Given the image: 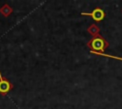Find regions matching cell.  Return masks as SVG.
<instances>
[{"label": "cell", "mask_w": 122, "mask_h": 109, "mask_svg": "<svg viewBox=\"0 0 122 109\" xmlns=\"http://www.w3.org/2000/svg\"><path fill=\"white\" fill-rule=\"evenodd\" d=\"M88 31H89L92 35L95 36V35L98 34V32H99V28L97 27V26H95V25H92V26L88 28Z\"/></svg>", "instance_id": "obj_5"}, {"label": "cell", "mask_w": 122, "mask_h": 109, "mask_svg": "<svg viewBox=\"0 0 122 109\" xmlns=\"http://www.w3.org/2000/svg\"><path fill=\"white\" fill-rule=\"evenodd\" d=\"M12 88H13V84L7 78H5L0 72V94L2 96H6Z\"/></svg>", "instance_id": "obj_2"}, {"label": "cell", "mask_w": 122, "mask_h": 109, "mask_svg": "<svg viewBox=\"0 0 122 109\" xmlns=\"http://www.w3.org/2000/svg\"><path fill=\"white\" fill-rule=\"evenodd\" d=\"M81 15H85V16H92V18L96 21H102L105 17V12L103 11V9H101L100 8H95L92 12H81Z\"/></svg>", "instance_id": "obj_3"}, {"label": "cell", "mask_w": 122, "mask_h": 109, "mask_svg": "<svg viewBox=\"0 0 122 109\" xmlns=\"http://www.w3.org/2000/svg\"><path fill=\"white\" fill-rule=\"evenodd\" d=\"M108 45L109 43L99 34L93 36L87 43V46L91 49V53H103Z\"/></svg>", "instance_id": "obj_1"}, {"label": "cell", "mask_w": 122, "mask_h": 109, "mask_svg": "<svg viewBox=\"0 0 122 109\" xmlns=\"http://www.w3.org/2000/svg\"><path fill=\"white\" fill-rule=\"evenodd\" d=\"M12 12V8L9 5V4H4L1 8H0V13L2 15H4L5 17H8L11 14Z\"/></svg>", "instance_id": "obj_4"}]
</instances>
